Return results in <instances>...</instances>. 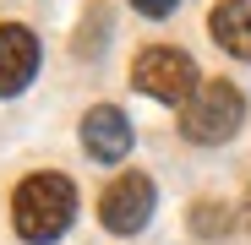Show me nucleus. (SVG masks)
Listing matches in <instances>:
<instances>
[{
  "mask_svg": "<svg viewBox=\"0 0 251 245\" xmlns=\"http://www.w3.org/2000/svg\"><path fill=\"white\" fill-rule=\"evenodd\" d=\"M246 223H251V191H246Z\"/></svg>",
  "mask_w": 251,
  "mask_h": 245,
  "instance_id": "9d476101",
  "label": "nucleus"
},
{
  "mask_svg": "<svg viewBox=\"0 0 251 245\" xmlns=\"http://www.w3.org/2000/svg\"><path fill=\"white\" fill-rule=\"evenodd\" d=\"M153 180L142 175V169H131V175H120V180H109V191L99 196V223L109 229V234H137L148 218H153Z\"/></svg>",
  "mask_w": 251,
  "mask_h": 245,
  "instance_id": "20e7f679",
  "label": "nucleus"
},
{
  "mask_svg": "<svg viewBox=\"0 0 251 245\" xmlns=\"http://www.w3.org/2000/svg\"><path fill=\"white\" fill-rule=\"evenodd\" d=\"M131 88L158 98V104H170V109H186L191 93L202 88L197 82V60L175 44H148L137 60H131Z\"/></svg>",
  "mask_w": 251,
  "mask_h": 245,
  "instance_id": "7ed1b4c3",
  "label": "nucleus"
},
{
  "mask_svg": "<svg viewBox=\"0 0 251 245\" xmlns=\"http://www.w3.org/2000/svg\"><path fill=\"white\" fill-rule=\"evenodd\" d=\"M131 6H137L142 17H170V11L180 6V0H131Z\"/></svg>",
  "mask_w": 251,
  "mask_h": 245,
  "instance_id": "1a4fd4ad",
  "label": "nucleus"
},
{
  "mask_svg": "<svg viewBox=\"0 0 251 245\" xmlns=\"http://www.w3.org/2000/svg\"><path fill=\"white\" fill-rule=\"evenodd\" d=\"M229 223H235V213L224 207V201H197V207H191V234L197 240H219Z\"/></svg>",
  "mask_w": 251,
  "mask_h": 245,
  "instance_id": "6e6552de",
  "label": "nucleus"
},
{
  "mask_svg": "<svg viewBox=\"0 0 251 245\" xmlns=\"http://www.w3.org/2000/svg\"><path fill=\"white\" fill-rule=\"evenodd\" d=\"M76 223V185L60 169H38L17 185L11 196V229L27 245H55L66 229Z\"/></svg>",
  "mask_w": 251,
  "mask_h": 245,
  "instance_id": "f257e3e1",
  "label": "nucleus"
},
{
  "mask_svg": "<svg viewBox=\"0 0 251 245\" xmlns=\"http://www.w3.org/2000/svg\"><path fill=\"white\" fill-rule=\"evenodd\" d=\"M207 33L213 44L235 60H251V0H219L207 11Z\"/></svg>",
  "mask_w": 251,
  "mask_h": 245,
  "instance_id": "0eeeda50",
  "label": "nucleus"
},
{
  "mask_svg": "<svg viewBox=\"0 0 251 245\" xmlns=\"http://www.w3.org/2000/svg\"><path fill=\"white\" fill-rule=\"evenodd\" d=\"M246 120V93L235 88V82H202V88L191 93V104L180 109V136L197 142V147H219L240 131Z\"/></svg>",
  "mask_w": 251,
  "mask_h": 245,
  "instance_id": "f03ea898",
  "label": "nucleus"
},
{
  "mask_svg": "<svg viewBox=\"0 0 251 245\" xmlns=\"http://www.w3.org/2000/svg\"><path fill=\"white\" fill-rule=\"evenodd\" d=\"M82 153H88L93 163H120L126 153H131V120H126V109L115 104H93L88 114H82Z\"/></svg>",
  "mask_w": 251,
  "mask_h": 245,
  "instance_id": "39448f33",
  "label": "nucleus"
},
{
  "mask_svg": "<svg viewBox=\"0 0 251 245\" xmlns=\"http://www.w3.org/2000/svg\"><path fill=\"white\" fill-rule=\"evenodd\" d=\"M38 76V38L17 22H0V98H17Z\"/></svg>",
  "mask_w": 251,
  "mask_h": 245,
  "instance_id": "423d86ee",
  "label": "nucleus"
}]
</instances>
